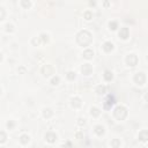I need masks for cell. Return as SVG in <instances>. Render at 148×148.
Instances as JSON below:
<instances>
[{
    "label": "cell",
    "instance_id": "e0dca14e",
    "mask_svg": "<svg viewBox=\"0 0 148 148\" xmlns=\"http://www.w3.org/2000/svg\"><path fill=\"white\" fill-rule=\"evenodd\" d=\"M105 89L106 88L104 87V86H97V88H96V93L98 94V95H102V94H104L105 93Z\"/></svg>",
    "mask_w": 148,
    "mask_h": 148
},
{
    "label": "cell",
    "instance_id": "d6a6232c",
    "mask_svg": "<svg viewBox=\"0 0 148 148\" xmlns=\"http://www.w3.org/2000/svg\"><path fill=\"white\" fill-rule=\"evenodd\" d=\"M147 59H148V57H147Z\"/></svg>",
    "mask_w": 148,
    "mask_h": 148
},
{
    "label": "cell",
    "instance_id": "d6986e66",
    "mask_svg": "<svg viewBox=\"0 0 148 148\" xmlns=\"http://www.w3.org/2000/svg\"><path fill=\"white\" fill-rule=\"evenodd\" d=\"M90 112H91V115H93L94 117H98L100 113H101V111H100V109H97V108H91Z\"/></svg>",
    "mask_w": 148,
    "mask_h": 148
},
{
    "label": "cell",
    "instance_id": "2e32d148",
    "mask_svg": "<svg viewBox=\"0 0 148 148\" xmlns=\"http://www.w3.org/2000/svg\"><path fill=\"white\" fill-rule=\"evenodd\" d=\"M29 140H30V137L27 136V134H23V136H21V138H20L21 143H23V145L28 143V142H29Z\"/></svg>",
    "mask_w": 148,
    "mask_h": 148
},
{
    "label": "cell",
    "instance_id": "6da1fadb",
    "mask_svg": "<svg viewBox=\"0 0 148 148\" xmlns=\"http://www.w3.org/2000/svg\"><path fill=\"white\" fill-rule=\"evenodd\" d=\"M76 41H78V43L81 46H88L91 43V41H93V37H91V34L89 31L82 30L78 34Z\"/></svg>",
    "mask_w": 148,
    "mask_h": 148
},
{
    "label": "cell",
    "instance_id": "1f68e13d",
    "mask_svg": "<svg viewBox=\"0 0 148 148\" xmlns=\"http://www.w3.org/2000/svg\"><path fill=\"white\" fill-rule=\"evenodd\" d=\"M145 100H146V101H147V102H148V93H147V94H146V95H145Z\"/></svg>",
    "mask_w": 148,
    "mask_h": 148
},
{
    "label": "cell",
    "instance_id": "5b68a950",
    "mask_svg": "<svg viewBox=\"0 0 148 148\" xmlns=\"http://www.w3.org/2000/svg\"><path fill=\"white\" fill-rule=\"evenodd\" d=\"M81 72H82V74H85V75H89V74H91V72H93V67H91L90 64H83L82 67H81Z\"/></svg>",
    "mask_w": 148,
    "mask_h": 148
},
{
    "label": "cell",
    "instance_id": "7402d4cb",
    "mask_svg": "<svg viewBox=\"0 0 148 148\" xmlns=\"http://www.w3.org/2000/svg\"><path fill=\"white\" fill-rule=\"evenodd\" d=\"M109 27H110L111 30H116V29H117V27H118V24H117V22H116V21H112V22L109 23Z\"/></svg>",
    "mask_w": 148,
    "mask_h": 148
},
{
    "label": "cell",
    "instance_id": "cb8c5ba5",
    "mask_svg": "<svg viewBox=\"0 0 148 148\" xmlns=\"http://www.w3.org/2000/svg\"><path fill=\"white\" fill-rule=\"evenodd\" d=\"M67 79H68V80H74V79H75V73H74V72H68L67 73Z\"/></svg>",
    "mask_w": 148,
    "mask_h": 148
},
{
    "label": "cell",
    "instance_id": "d4e9b609",
    "mask_svg": "<svg viewBox=\"0 0 148 148\" xmlns=\"http://www.w3.org/2000/svg\"><path fill=\"white\" fill-rule=\"evenodd\" d=\"M91 16H93V15H91L90 12H86L85 13V19H86V20H90Z\"/></svg>",
    "mask_w": 148,
    "mask_h": 148
},
{
    "label": "cell",
    "instance_id": "8fae6325",
    "mask_svg": "<svg viewBox=\"0 0 148 148\" xmlns=\"http://www.w3.org/2000/svg\"><path fill=\"white\" fill-rule=\"evenodd\" d=\"M71 104L73 108H79V106H81V100L79 97H73L71 100Z\"/></svg>",
    "mask_w": 148,
    "mask_h": 148
},
{
    "label": "cell",
    "instance_id": "3957f363",
    "mask_svg": "<svg viewBox=\"0 0 148 148\" xmlns=\"http://www.w3.org/2000/svg\"><path fill=\"white\" fill-rule=\"evenodd\" d=\"M126 64H127L128 66H136L137 64H138V57H137L136 55H128L127 57H126L125 59Z\"/></svg>",
    "mask_w": 148,
    "mask_h": 148
},
{
    "label": "cell",
    "instance_id": "603a6c76",
    "mask_svg": "<svg viewBox=\"0 0 148 148\" xmlns=\"http://www.w3.org/2000/svg\"><path fill=\"white\" fill-rule=\"evenodd\" d=\"M58 83H59V78H58V76H53V78L51 79V85L57 86Z\"/></svg>",
    "mask_w": 148,
    "mask_h": 148
},
{
    "label": "cell",
    "instance_id": "484cf974",
    "mask_svg": "<svg viewBox=\"0 0 148 148\" xmlns=\"http://www.w3.org/2000/svg\"><path fill=\"white\" fill-rule=\"evenodd\" d=\"M21 5L24 7H29L30 6V1H21Z\"/></svg>",
    "mask_w": 148,
    "mask_h": 148
},
{
    "label": "cell",
    "instance_id": "8992f818",
    "mask_svg": "<svg viewBox=\"0 0 148 148\" xmlns=\"http://www.w3.org/2000/svg\"><path fill=\"white\" fill-rule=\"evenodd\" d=\"M115 104V97H113L112 95H109L108 97H106V101L105 103H104V109H106V110H109V109L111 108V106Z\"/></svg>",
    "mask_w": 148,
    "mask_h": 148
},
{
    "label": "cell",
    "instance_id": "277c9868",
    "mask_svg": "<svg viewBox=\"0 0 148 148\" xmlns=\"http://www.w3.org/2000/svg\"><path fill=\"white\" fill-rule=\"evenodd\" d=\"M145 81H146V75L143 74L142 72H139V73H137L136 75H134V82L137 83V85H143L145 83Z\"/></svg>",
    "mask_w": 148,
    "mask_h": 148
},
{
    "label": "cell",
    "instance_id": "83f0119b",
    "mask_svg": "<svg viewBox=\"0 0 148 148\" xmlns=\"http://www.w3.org/2000/svg\"><path fill=\"white\" fill-rule=\"evenodd\" d=\"M6 30L9 31V33H12V31H13V25L12 24H7V25H6Z\"/></svg>",
    "mask_w": 148,
    "mask_h": 148
},
{
    "label": "cell",
    "instance_id": "4dcf8cb0",
    "mask_svg": "<svg viewBox=\"0 0 148 148\" xmlns=\"http://www.w3.org/2000/svg\"><path fill=\"white\" fill-rule=\"evenodd\" d=\"M7 126H8L9 128H13V127H14V123H13V122H8Z\"/></svg>",
    "mask_w": 148,
    "mask_h": 148
},
{
    "label": "cell",
    "instance_id": "4316f807",
    "mask_svg": "<svg viewBox=\"0 0 148 148\" xmlns=\"http://www.w3.org/2000/svg\"><path fill=\"white\" fill-rule=\"evenodd\" d=\"M39 39H41V38H37V37L34 38V39H33V44H34V45H38V44H39Z\"/></svg>",
    "mask_w": 148,
    "mask_h": 148
},
{
    "label": "cell",
    "instance_id": "4fadbf2b",
    "mask_svg": "<svg viewBox=\"0 0 148 148\" xmlns=\"http://www.w3.org/2000/svg\"><path fill=\"white\" fill-rule=\"evenodd\" d=\"M93 56H94L93 50H89V49H88V50H85V51H83V57H85L86 59H90V58L93 57Z\"/></svg>",
    "mask_w": 148,
    "mask_h": 148
},
{
    "label": "cell",
    "instance_id": "ba28073f",
    "mask_svg": "<svg viewBox=\"0 0 148 148\" xmlns=\"http://www.w3.org/2000/svg\"><path fill=\"white\" fill-rule=\"evenodd\" d=\"M45 139H46V141H49V142H55L56 141V139H57V136H56L55 133H52V132H49V133H46V136H45Z\"/></svg>",
    "mask_w": 148,
    "mask_h": 148
},
{
    "label": "cell",
    "instance_id": "9a60e30c",
    "mask_svg": "<svg viewBox=\"0 0 148 148\" xmlns=\"http://www.w3.org/2000/svg\"><path fill=\"white\" fill-rule=\"evenodd\" d=\"M95 132L97 136H102V134H104V127L102 125H97L95 127Z\"/></svg>",
    "mask_w": 148,
    "mask_h": 148
},
{
    "label": "cell",
    "instance_id": "52a82bcc",
    "mask_svg": "<svg viewBox=\"0 0 148 148\" xmlns=\"http://www.w3.org/2000/svg\"><path fill=\"white\" fill-rule=\"evenodd\" d=\"M42 73L44 74L45 76H50L51 74H53V67L50 65H46L42 68Z\"/></svg>",
    "mask_w": 148,
    "mask_h": 148
},
{
    "label": "cell",
    "instance_id": "5bb4252c",
    "mask_svg": "<svg viewBox=\"0 0 148 148\" xmlns=\"http://www.w3.org/2000/svg\"><path fill=\"white\" fill-rule=\"evenodd\" d=\"M103 76H104V79H105L106 81H111L112 78H113V74H112V72H110V71H105Z\"/></svg>",
    "mask_w": 148,
    "mask_h": 148
},
{
    "label": "cell",
    "instance_id": "ac0fdd59",
    "mask_svg": "<svg viewBox=\"0 0 148 148\" xmlns=\"http://www.w3.org/2000/svg\"><path fill=\"white\" fill-rule=\"evenodd\" d=\"M52 115H53V112L51 111V109H44L43 110V116L45 118H50Z\"/></svg>",
    "mask_w": 148,
    "mask_h": 148
},
{
    "label": "cell",
    "instance_id": "7a4b0ae2",
    "mask_svg": "<svg viewBox=\"0 0 148 148\" xmlns=\"http://www.w3.org/2000/svg\"><path fill=\"white\" fill-rule=\"evenodd\" d=\"M113 116L117 118L118 120H123V119L126 118V116H127V110H126L125 106L119 105L113 110Z\"/></svg>",
    "mask_w": 148,
    "mask_h": 148
},
{
    "label": "cell",
    "instance_id": "7c38bea8",
    "mask_svg": "<svg viewBox=\"0 0 148 148\" xmlns=\"http://www.w3.org/2000/svg\"><path fill=\"white\" fill-rule=\"evenodd\" d=\"M139 140H141V141L148 140V131H141L139 133Z\"/></svg>",
    "mask_w": 148,
    "mask_h": 148
},
{
    "label": "cell",
    "instance_id": "44dd1931",
    "mask_svg": "<svg viewBox=\"0 0 148 148\" xmlns=\"http://www.w3.org/2000/svg\"><path fill=\"white\" fill-rule=\"evenodd\" d=\"M39 38L42 39L43 43H48L49 42V35H46V34H42Z\"/></svg>",
    "mask_w": 148,
    "mask_h": 148
},
{
    "label": "cell",
    "instance_id": "30bf717a",
    "mask_svg": "<svg viewBox=\"0 0 148 148\" xmlns=\"http://www.w3.org/2000/svg\"><path fill=\"white\" fill-rule=\"evenodd\" d=\"M103 50L105 52H111L113 50V44L111 42H105L103 44Z\"/></svg>",
    "mask_w": 148,
    "mask_h": 148
},
{
    "label": "cell",
    "instance_id": "ffe728a7",
    "mask_svg": "<svg viewBox=\"0 0 148 148\" xmlns=\"http://www.w3.org/2000/svg\"><path fill=\"white\" fill-rule=\"evenodd\" d=\"M111 146H112L113 148H118L120 146V141L118 140V139H113V140L111 141Z\"/></svg>",
    "mask_w": 148,
    "mask_h": 148
},
{
    "label": "cell",
    "instance_id": "f546056e",
    "mask_svg": "<svg viewBox=\"0 0 148 148\" xmlns=\"http://www.w3.org/2000/svg\"><path fill=\"white\" fill-rule=\"evenodd\" d=\"M5 140H6V134L5 132H1V142H5Z\"/></svg>",
    "mask_w": 148,
    "mask_h": 148
},
{
    "label": "cell",
    "instance_id": "9c48e42d",
    "mask_svg": "<svg viewBox=\"0 0 148 148\" xmlns=\"http://www.w3.org/2000/svg\"><path fill=\"white\" fill-rule=\"evenodd\" d=\"M128 29L127 28H122L120 31H119V37L123 38V39H126V38H128Z\"/></svg>",
    "mask_w": 148,
    "mask_h": 148
},
{
    "label": "cell",
    "instance_id": "f1b7e54d",
    "mask_svg": "<svg viewBox=\"0 0 148 148\" xmlns=\"http://www.w3.org/2000/svg\"><path fill=\"white\" fill-rule=\"evenodd\" d=\"M78 124L80 126H82V125H85V119H82V118H80V119H78Z\"/></svg>",
    "mask_w": 148,
    "mask_h": 148
}]
</instances>
